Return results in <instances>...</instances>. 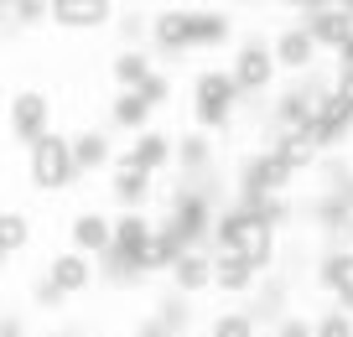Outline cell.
Returning a JSON list of instances; mask_svg holds the SVG:
<instances>
[{
    "mask_svg": "<svg viewBox=\"0 0 353 337\" xmlns=\"http://www.w3.org/2000/svg\"><path fill=\"white\" fill-rule=\"evenodd\" d=\"M332 94V83L312 68V73L291 78L286 88H276L270 94V130H307L312 114H317V104Z\"/></svg>",
    "mask_w": 353,
    "mask_h": 337,
    "instance_id": "obj_3",
    "label": "cell"
},
{
    "mask_svg": "<svg viewBox=\"0 0 353 337\" xmlns=\"http://www.w3.org/2000/svg\"><path fill=\"white\" fill-rule=\"evenodd\" d=\"M114 32L125 37V47H141V37H145V16H141V11H125V6H120V11H114Z\"/></svg>",
    "mask_w": 353,
    "mask_h": 337,
    "instance_id": "obj_32",
    "label": "cell"
},
{
    "mask_svg": "<svg viewBox=\"0 0 353 337\" xmlns=\"http://www.w3.org/2000/svg\"><path fill=\"white\" fill-rule=\"evenodd\" d=\"M213 161H219V151H213L208 135L188 130L172 141V166H176V182H213Z\"/></svg>",
    "mask_w": 353,
    "mask_h": 337,
    "instance_id": "obj_13",
    "label": "cell"
},
{
    "mask_svg": "<svg viewBox=\"0 0 353 337\" xmlns=\"http://www.w3.org/2000/svg\"><path fill=\"white\" fill-rule=\"evenodd\" d=\"M135 99H141L151 114H156V109H166V104H172V73H161V68H156V73L135 88Z\"/></svg>",
    "mask_w": 353,
    "mask_h": 337,
    "instance_id": "obj_29",
    "label": "cell"
},
{
    "mask_svg": "<svg viewBox=\"0 0 353 337\" xmlns=\"http://www.w3.org/2000/svg\"><path fill=\"white\" fill-rule=\"evenodd\" d=\"M68 151H73V172L78 176L110 172V161H114V141H110V130H99V125L73 130V135H68Z\"/></svg>",
    "mask_w": 353,
    "mask_h": 337,
    "instance_id": "obj_15",
    "label": "cell"
},
{
    "mask_svg": "<svg viewBox=\"0 0 353 337\" xmlns=\"http://www.w3.org/2000/svg\"><path fill=\"white\" fill-rule=\"evenodd\" d=\"M239 88H234L229 68H198V78H192V125H198V135L213 130H229L234 114H239Z\"/></svg>",
    "mask_w": 353,
    "mask_h": 337,
    "instance_id": "obj_1",
    "label": "cell"
},
{
    "mask_svg": "<svg viewBox=\"0 0 353 337\" xmlns=\"http://www.w3.org/2000/svg\"><path fill=\"white\" fill-rule=\"evenodd\" d=\"M234 42L229 11H188V52H219Z\"/></svg>",
    "mask_w": 353,
    "mask_h": 337,
    "instance_id": "obj_19",
    "label": "cell"
},
{
    "mask_svg": "<svg viewBox=\"0 0 353 337\" xmlns=\"http://www.w3.org/2000/svg\"><path fill=\"white\" fill-rule=\"evenodd\" d=\"M145 37H151V47L166 57V63H182L188 52V6H166V11H156L151 21H145Z\"/></svg>",
    "mask_w": 353,
    "mask_h": 337,
    "instance_id": "obj_14",
    "label": "cell"
},
{
    "mask_svg": "<svg viewBox=\"0 0 353 337\" xmlns=\"http://www.w3.org/2000/svg\"><path fill=\"white\" fill-rule=\"evenodd\" d=\"M296 187V172L286 161H276L270 151H250L239 161V176H234V203H254V197H286Z\"/></svg>",
    "mask_w": 353,
    "mask_h": 337,
    "instance_id": "obj_4",
    "label": "cell"
},
{
    "mask_svg": "<svg viewBox=\"0 0 353 337\" xmlns=\"http://www.w3.org/2000/svg\"><path fill=\"white\" fill-rule=\"evenodd\" d=\"M26 176H32L37 192H68L78 182L73 172V151H68V135H42V141L26 151Z\"/></svg>",
    "mask_w": 353,
    "mask_h": 337,
    "instance_id": "obj_5",
    "label": "cell"
},
{
    "mask_svg": "<svg viewBox=\"0 0 353 337\" xmlns=\"http://www.w3.org/2000/svg\"><path fill=\"white\" fill-rule=\"evenodd\" d=\"M151 322L161 327L166 337H176V332H188V322H192V306L182 301V296H172V291H166V296H161V306H156V316H151Z\"/></svg>",
    "mask_w": 353,
    "mask_h": 337,
    "instance_id": "obj_28",
    "label": "cell"
},
{
    "mask_svg": "<svg viewBox=\"0 0 353 337\" xmlns=\"http://www.w3.org/2000/svg\"><path fill=\"white\" fill-rule=\"evenodd\" d=\"M182 254H188V249H182V244L172 239V234H166V229H156L151 239H145V254H141V275H166L176 260H182Z\"/></svg>",
    "mask_w": 353,
    "mask_h": 337,
    "instance_id": "obj_26",
    "label": "cell"
},
{
    "mask_svg": "<svg viewBox=\"0 0 353 337\" xmlns=\"http://www.w3.org/2000/svg\"><path fill=\"white\" fill-rule=\"evenodd\" d=\"M166 280H172V296H182V301L208 296L213 291V254L208 249H188L172 270H166Z\"/></svg>",
    "mask_w": 353,
    "mask_h": 337,
    "instance_id": "obj_17",
    "label": "cell"
},
{
    "mask_svg": "<svg viewBox=\"0 0 353 337\" xmlns=\"http://www.w3.org/2000/svg\"><path fill=\"white\" fill-rule=\"evenodd\" d=\"M68 249L83 254V260H99V254L110 249V213H99V207L73 213L68 218Z\"/></svg>",
    "mask_w": 353,
    "mask_h": 337,
    "instance_id": "obj_16",
    "label": "cell"
},
{
    "mask_svg": "<svg viewBox=\"0 0 353 337\" xmlns=\"http://www.w3.org/2000/svg\"><path fill=\"white\" fill-rule=\"evenodd\" d=\"M0 21H6V0H0Z\"/></svg>",
    "mask_w": 353,
    "mask_h": 337,
    "instance_id": "obj_43",
    "label": "cell"
},
{
    "mask_svg": "<svg viewBox=\"0 0 353 337\" xmlns=\"http://www.w3.org/2000/svg\"><path fill=\"white\" fill-rule=\"evenodd\" d=\"M270 57H276V73L301 78V73L317 68V42L307 37V26H301V21H286L276 37H270Z\"/></svg>",
    "mask_w": 353,
    "mask_h": 337,
    "instance_id": "obj_8",
    "label": "cell"
},
{
    "mask_svg": "<svg viewBox=\"0 0 353 337\" xmlns=\"http://www.w3.org/2000/svg\"><path fill=\"white\" fill-rule=\"evenodd\" d=\"M130 161L141 166V172H151V176H166V172H172V135L151 125L145 135L130 141Z\"/></svg>",
    "mask_w": 353,
    "mask_h": 337,
    "instance_id": "obj_22",
    "label": "cell"
},
{
    "mask_svg": "<svg viewBox=\"0 0 353 337\" xmlns=\"http://www.w3.org/2000/svg\"><path fill=\"white\" fill-rule=\"evenodd\" d=\"M32 213L21 207H0V260H16V254L32 249Z\"/></svg>",
    "mask_w": 353,
    "mask_h": 337,
    "instance_id": "obj_24",
    "label": "cell"
},
{
    "mask_svg": "<svg viewBox=\"0 0 353 337\" xmlns=\"http://www.w3.org/2000/svg\"><path fill=\"white\" fill-rule=\"evenodd\" d=\"M229 78H234V88H239V99L244 104H260L265 94H276V57H270V37H239L234 42V52H229Z\"/></svg>",
    "mask_w": 353,
    "mask_h": 337,
    "instance_id": "obj_2",
    "label": "cell"
},
{
    "mask_svg": "<svg viewBox=\"0 0 353 337\" xmlns=\"http://www.w3.org/2000/svg\"><path fill=\"white\" fill-rule=\"evenodd\" d=\"M32 296H37V306H47V312H57V306H68V301H63V296H57V291H52V285H47V280H37V285H32Z\"/></svg>",
    "mask_w": 353,
    "mask_h": 337,
    "instance_id": "obj_36",
    "label": "cell"
},
{
    "mask_svg": "<svg viewBox=\"0 0 353 337\" xmlns=\"http://www.w3.org/2000/svg\"><path fill=\"white\" fill-rule=\"evenodd\" d=\"M332 94H338L343 104L353 109V73H332Z\"/></svg>",
    "mask_w": 353,
    "mask_h": 337,
    "instance_id": "obj_38",
    "label": "cell"
},
{
    "mask_svg": "<svg viewBox=\"0 0 353 337\" xmlns=\"http://www.w3.org/2000/svg\"><path fill=\"white\" fill-rule=\"evenodd\" d=\"M270 332H276V337H312V322H307L301 312H286L276 327H270Z\"/></svg>",
    "mask_w": 353,
    "mask_h": 337,
    "instance_id": "obj_34",
    "label": "cell"
},
{
    "mask_svg": "<svg viewBox=\"0 0 353 337\" xmlns=\"http://www.w3.org/2000/svg\"><path fill=\"white\" fill-rule=\"evenodd\" d=\"M47 11H52V26L63 32H104L114 26V0H47Z\"/></svg>",
    "mask_w": 353,
    "mask_h": 337,
    "instance_id": "obj_11",
    "label": "cell"
},
{
    "mask_svg": "<svg viewBox=\"0 0 353 337\" xmlns=\"http://www.w3.org/2000/svg\"><path fill=\"white\" fill-rule=\"evenodd\" d=\"M151 234H156L151 213H110V249L104 254H114V260L141 270V254H145V239H151Z\"/></svg>",
    "mask_w": 353,
    "mask_h": 337,
    "instance_id": "obj_9",
    "label": "cell"
},
{
    "mask_svg": "<svg viewBox=\"0 0 353 337\" xmlns=\"http://www.w3.org/2000/svg\"><path fill=\"white\" fill-rule=\"evenodd\" d=\"M135 337H166V332H161L156 322H141V327H135Z\"/></svg>",
    "mask_w": 353,
    "mask_h": 337,
    "instance_id": "obj_40",
    "label": "cell"
},
{
    "mask_svg": "<svg viewBox=\"0 0 353 337\" xmlns=\"http://www.w3.org/2000/svg\"><path fill=\"white\" fill-rule=\"evenodd\" d=\"M6 130H11L16 145L32 151L42 135H52V99H47L42 88H16L11 109H6Z\"/></svg>",
    "mask_w": 353,
    "mask_h": 337,
    "instance_id": "obj_6",
    "label": "cell"
},
{
    "mask_svg": "<svg viewBox=\"0 0 353 337\" xmlns=\"http://www.w3.org/2000/svg\"><path fill=\"white\" fill-rule=\"evenodd\" d=\"M307 213H312V223H317L322 239H332V249H343V244H348V234H353L348 197H338V192H317V197L307 203Z\"/></svg>",
    "mask_w": 353,
    "mask_h": 337,
    "instance_id": "obj_18",
    "label": "cell"
},
{
    "mask_svg": "<svg viewBox=\"0 0 353 337\" xmlns=\"http://www.w3.org/2000/svg\"><path fill=\"white\" fill-rule=\"evenodd\" d=\"M307 135H312V145H317L322 156H332L343 141H353V109L343 104L338 94H327V99L317 104V114H312Z\"/></svg>",
    "mask_w": 353,
    "mask_h": 337,
    "instance_id": "obj_10",
    "label": "cell"
},
{
    "mask_svg": "<svg viewBox=\"0 0 353 337\" xmlns=\"http://www.w3.org/2000/svg\"><path fill=\"white\" fill-rule=\"evenodd\" d=\"M151 120H156V114L135 94H114L110 99V130H120V135H130V141H135V135L151 130Z\"/></svg>",
    "mask_w": 353,
    "mask_h": 337,
    "instance_id": "obj_25",
    "label": "cell"
},
{
    "mask_svg": "<svg viewBox=\"0 0 353 337\" xmlns=\"http://www.w3.org/2000/svg\"><path fill=\"white\" fill-rule=\"evenodd\" d=\"M265 151L276 156V161H286V166H291L296 176H301V172H312V166L322 161V151L312 145V135H307V130H276Z\"/></svg>",
    "mask_w": 353,
    "mask_h": 337,
    "instance_id": "obj_20",
    "label": "cell"
},
{
    "mask_svg": "<svg viewBox=\"0 0 353 337\" xmlns=\"http://www.w3.org/2000/svg\"><path fill=\"white\" fill-rule=\"evenodd\" d=\"M260 285V275L239 260V254H213V291L223 296H250Z\"/></svg>",
    "mask_w": 353,
    "mask_h": 337,
    "instance_id": "obj_23",
    "label": "cell"
},
{
    "mask_svg": "<svg viewBox=\"0 0 353 337\" xmlns=\"http://www.w3.org/2000/svg\"><path fill=\"white\" fill-rule=\"evenodd\" d=\"M260 337H276V332H260Z\"/></svg>",
    "mask_w": 353,
    "mask_h": 337,
    "instance_id": "obj_44",
    "label": "cell"
},
{
    "mask_svg": "<svg viewBox=\"0 0 353 337\" xmlns=\"http://www.w3.org/2000/svg\"><path fill=\"white\" fill-rule=\"evenodd\" d=\"M151 73H156V63H151V52H145V47H120V52H114V63H110L114 94H135Z\"/></svg>",
    "mask_w": 353,
    "mask_h": 337,
    "instance_id": "obj_21",
    "label": "cell"
},
{
    "mask_svg": "<svg viewBox=\"0 0 353 337\" xmlns=\"http://www.w3.org/2000/svg\"><path fill=\"white\" fill-rule=\"evenodd\" d=\"M332 73H353V37L338 47V52H332Z\"/></svg>",
    "mask_w": 353,
    "mask_h": 337,
    "instance_id": "obj_37",
    "label": "cell"
},
{
    "mask_svg": "<svg viewBox=\"0 0 353 337\" xmlns=\"http://www.w3.org/2000/svg\"><path fill=\"white\" fill-rule=\"evenodd\" d=\"M208 332L213 337H260V327H254V316L244 306H229V312H213Z\"/></svg>",
    "mask_w": 353,
    "mask_h": 337,
    "instance_id": "obj_27",
    "label": "cell"
},
{
    "mask_svg": "<svg viewBox=\"0 0 353 337\" xmlns=\"http://www.w3.org/2000/svg\"><path fill=\"white\" fill-rule=\"evenodd\" d=\"M0 265H6V260H0Z\"/></svg>",
    "mask_w": 353,
    "mask_h": 337,
    "instance_id": "obj_45",
    "label": "cell"
},
{
    "mask_svg": "<svg viewBox=\"0 0 353 337\" xmlns=\"http://www.w3.org/2000/svg\"><path fill=\"white\" fill-rule=\"evenodd\" d=\"M42 280L52 285L63 301H73V296H83V291H94V260H83V254H73V249H57L52 260H47V270H42Z\"/></svg>",
    "mask_w": 353,
    "mask_h": 337,
    "instance_id": "obj_12",
    "label": "cell"
},
{
    "mask_svg": "<svg viewBox=\"0 0 353 337\" xmlns=\"http://www.w3.org/2000/svg\"><path fill=\"white\" fill-rule=\"evenodd\" d=\"M0 337H32L26 332V316L21 312H0Z\"/></svg>",
    "mask_w": 353,
    "mask_h": 337,
    "instance_id": "obj_35",
    "label": "cell"
},
{
    "mask_svg": "<svg viewBox=\"0 0 353 337\" xmlns=\"http://www.w3.org/2000/svg\"><path fill=\"white\" fill-rule=\"evenodd\" d=\"M332 301H338V312H348L353 316V249H348V260H343V275H338V280H332Z\"/></svg>",
    "mask_w": 353,
    "mask_h": 337,
    "instance_id": "obj_33",
    "label": "cell"
},
{
    "mask_svg": "<svg viewBox=\"0 0 353 337\" xmlns=\"http://www.w3.org/2000/svg\"><path fill=\"white\" fill-rule=\"evenodd\" d=\"M37 337H83V332H73V327H47V332H37Z\"/></svg>",
    "mask_w": 353,
    "mask_h": 337,
    "instance_id": "obj_39",
    "label": "cell"
},
{
    "mask_svg": "<svg viewBox=\"0 0 353 337\" xmlns=\"http://www.w3.org/2000/svg\"><path fill=\"white\" fill-rule=\"evenodd\" d=\"M192 337H213V332H208V327H203V332H192Z\"/></svg>",
    "mask_w": 353,
    "mask_h": 337,
    "instance_id": "obj_41",
    "label": "cell"
},
{
    "mask_svg": "<svg viewBox=\"0 0 353 337\" xmlns=\"http://www.w3.org/2000/svg\"><path fill=\"white\" fill-rule=\"evenodd\" d=\"M110 192L120 203V213H151V197H156V176L141 172L130 161V151H114L110 161Z\"/></svg>",
    "mask_w": 353,
    "mask_h": 337,
    "instance_id": "obj_7",
    "label": "cell"
},
{
    "mask_svg": "<svg viewBox=\"0 0 353 337\" xmlns=\"http://www.w3.org/2000/svg\"><path fill=\"white\" fill-rule=\"evenodd\" d=\"M312 337H353V316L338 312V306H327V312L312 322Z\"/></svg>",
    "mask_w": 353,
    "mask_h": 337,
    "instance_id": "obj_31",
    "label": "cell"
},
{
    "mask_svg": "<svg viewBox=\"0 0 353 337\" xmlns=\"http://www.w3.org/2000/svg\"><path fill=\"white\" fill-rule=\"evenodd\" d=\"M348 213H353V187H348Z\"/></svg>",
    "mask_w": 353,
    "mask_h": 337,
    "instance_id": "obj_42",
    "label": "cell"
},
{
    "mask_svg": "<svg viewBox=\"0 0 353 337\" xmlns=\"http://www.w3.org/2000/svg\"><path fill=\"white\" fill-rule=\"evenodd\" d=\"M6 11H11V26H21V32H32V26H47V21H52L47 0H16V6H6Z\"/></svg>",
    "mask_w": 353,
    "mask_h": 337,
    "instance_id": "obj_30",
    "label": "cell"
}]
</instances>
